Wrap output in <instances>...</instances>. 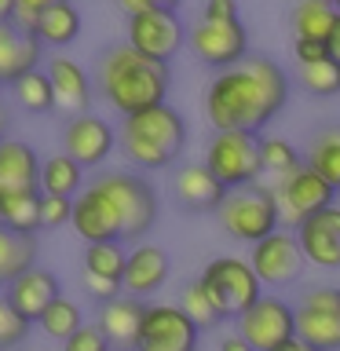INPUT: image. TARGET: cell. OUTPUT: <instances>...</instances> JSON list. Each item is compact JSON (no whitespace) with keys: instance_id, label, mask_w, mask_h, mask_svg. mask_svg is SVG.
<instances>
[{"instance_id":"cell-1","label":"cell","mask_w":340,"mask_h":351,"mask_svg":"<svg viewBox=\"0 0 340 351\" xmlns=\"http://www.w3.org/2000/svg\"><path fill=\"white\" fill-rule=\"evenodd\" d=\"M289 99V77L278 62L249 55L245 62L219 70L205 88V117L216 132H256Z\"/></svg>"},{"instance_id":"cell-2","label":"cell","mask_w":340,"mask_h":351,"mask_svg":"<svg viewBox=\"0 0 340 351\" xmlns=\"http://www.w3.org/2000/svg\"><path fill=\"white\" fill-rule=\"evenodd\" d=\"M172 73L169 62L147 59L143 51H136L132 44H114L99 55L95 66V88L121 117L139 114V110L161 106L169 95Z\"/></svg>"},{"instance_id":"cell-3","label":"cell","mask_w":340,"mask_h":351,"mask_svg":"<svg viewBox=\"0 0 340 351\" xmlns=\"http://www.w3.org/2000/svg\"><path fill=\"white\" fill-rule=\"evenodd\" d=\"M117 147L128 158V165H136L143 172L169 169L186 147V121L169 103L128 114V117H121Z\"/></svg>"},{"instance_id":"cell-4","label":"cell","mask_w":340,"mask_h":351,"mask_svg":"<svg viewBox=\"0 0 340 351\" xmlns=\"http://www.w3.org/2000/svg\"><path fill=\"white\" fill-rule=\"evenodd\" d=\"M92 186L114 208L121 241H143V234L158 223V191L150 180L136 172H103L92 180Z\"/></svg>"},{"instance_id":"cell-5","label":"cell","mask_w":340,"mask_h":351,"mask_svg":"<svg viewBox=\"0 0 340 351\" xmlns=\"http://www.w3.org/2000/svg\"><path fill=\"white\" fill-rule=\"evenodd\" d=\"M219 227L230 238L256 245L267 234L278 230V205H274V191H263L260 183L241 186V191H227L223 205H219Z\"/></svg>"},{"instance_id":"cell-6","label":"cell","mask_w":340,"mask_h":351,"mask_svg":"<svg viewBox=\"0 0 340 351\" xmlns=\"http://www.w3.org/2000/svg\"><path fill=\"white\" fill-rule=\"evenodd\" d=\"M197 282L205 285V293L212 296V304L219 307L223 318H238L241 311H249V307L263 296V285L256 278V271H252L249 260H241V256L208 260Z\"/></svg>"},{"instance_id":"cell-7","label":"cell","mask_w":340,"mask_h":351,"mask_svg":"<svg viewBox=\"0 0 340 351\" xmlns=\"http://www.w3.org/2000/svg\"><path fill=\"white\" fill-rule=\"evenodd\" d=\"M205 169L216 176L227 191L252 186L263 176L260 139L252 132H216L205 147Z\"/></svg>"},{"instance_id":"cell-8","label":"cell","mask_w":340,"mask_h":351,"mask_svg":"<svg viewBox=\"0 0 340 351\" xmlns=\"http://www.w3.org/2000/svg\"><path fill=\"white\" fill-rule=\"evenodd\" d=\"M337 191L318 176L311 165H300L289 176H282L274 186V205H278V223H285L289 230L304 227L311 216H318L322 208L333 205Z\"/></svg>"},{"instance_id":"cell-9","label":"cell","mask_w":340,"mask_h":351,"mask_svg":"<svg viewBox=\"0 0 340 351\" xmlns=\"http://www.w3.org/2000/svg\"><path fill=\"white\" fill-rule=\"evenodd\" d=\"M296 337L315 351H340V289L315 285L296 307Z\"/></svg>"},{"instance_id":"cell-10","label":"cell","mask_w":340,"mask_h":351,"mask_svg":"<svg viewBox=\"0 0 340 351\" xmlns=\"http://www.w3.org/2000/svg\"><path fill=\"white\" fill-rule=\"evenodd\" d=\"M238 337L245 340L252 351H274L278 344L296 337V311L282 296L263 293L249 311L238 315Z\"/></svg>"},{"instance_id":"cell-11","label":"cell","mask_w":340,"mask_h":351,"mask_svg":"<svg viewBox=\"0 0 340 351\" xmlns=\"http://www.w3.org/2000/svg\"><path fill=\"white\" fill-rule=\"evenodd\" d=\"M197 329L180 304H147L136 351H194Z\"/></svg>"},{"instance_id":"cell-12","label":"cell","mask_w":340,"mask_h":351,"mask_svg":"<svg viewBox=\"0 0 340 351\" xmlns=\"http://www.w3.org/2000/svg\"><path fill=\"white\" fill-rule=\"evenodd\" d=\"M183 40H186V29H183L180 15L169 8H150L143 15L128 19V44L136 51H143L147 59H158V62L175 59Z\"/></svg>"},{"instance_id":"cell-13","label":"cell","mask_w":340,"mask_h":351,"mask_svg":"<svg viewBox=\"0 0 340 351\" xmlns=\"http://www.w3.org/2000/svg\"><path fill=\"white\" fill-rule=\"evenodd\" d=\"M304 249L300 241H296V234H289V230H274V234H267L263 241H256L249 252V267L256 271L260 285H289L300 278L304 271Z\"/></svg>"},{"instance_id":"cell-14","label":"cell","mask_w":340,"mask_h":351,"mask_svg":"<svg viewBox=\"0 0 340 351\" xmlns=\"http://www.w3.org/2000/svg\"><path fill=\"white\" fill-rule=\"evenodd\" d=\"M191 51L212 70H230V66L245 62L249 55V33L238 22H197L191 29Z\"/></svg>"},{"instance_id":"cell-15","label":"cell","mask_w":340,"mask_h":351,"mask_svg":"<svg viewBox=\"0 0 340 351\" xmlns=\"http://www.w3.org/2000/svg\"><path fill=\"white\" fill-rule=\"evenodd\" d=\"M117 147V132L110 121L95 117V114H77L66 121L62 128V154H70V158L81 165V169H99L110 154Z\"/></svg>"},{"instance_id":"cell-16","label":"cell","mask_w":340,"mask_h":351,"mask_svg":"<svg viewBox=\"0 0 340 351\" xmlns=\"http://www.w3.org/2000/svg\"><path fill=\"white\" fill-rule=\"evenodd\" d=\"M59 296H62V282H59V274L48 271V267H29L26 274H19L15 282L4 285V300L33 326H37V318L48 311V304L59 300Z\"/></svg>"},{"instance_id":"cell-17","label":"cell","mask_w":340,"mask_h":351,"mask_svg":"<svg viewBox=\"0 0 340 351\" xmlns=\"http://www.w3.org/2000/svg\"><path fill=\"white\" fill-rule=\"evenodd\" d=\"M172 197L183 213H219L227 186L202 165H180L172 176Z\"/></svg>"},{"instance_id":"cell-18","label":"cell","mask_w":340,"mask_h":351,"mask_svg":"<svg viewBox=\"0 0 340 351\" xmlns=\"http://www.w3.org/2000/svg\"><path fill=\"white\" fill-rule=\"evenodd\" d=\"M70 227L77 230V238H81L84 245H99V241H121V227H117L114 208L106 205V197L99 194L92 183H88L84 191L73 197Z\"/></svg>"},{"instance_id":"cell-19","label":"cell","mask_w":340,"mask_h":351,"mask_svg":"<svg viewBox=\"0 0 340 351\" xmlns=\"http://www.w3.org/2000/svg\"><path fill=\"white\" fill-rule=\"evenodd\" d=\"M293 234H296V241H300L307 263L340 267V205L322 208V213L311 216L304 227H296Z\"/></svg>"},{"instance_id":"cell-20","label":"cell","mask_w":340,"mask_h":351,"mask_svg":"<svg viewBox=\"0 0 340 351\" xmlns=\"http://www.w3.org/2000/svg\"><path fill=\"white\" fill-rule=\"evenodd\" d=\"M165 278H169V252L161 245H150V241H136L128 249V263H125V278H121V289L125 296H143L158 293Z\"/></svg>"},{"instance_id":"cell-21","label":"cell","mask_w":340,"mask_h":351,"mask_svg":"<svg viewBox=\"0 0 340 351\" xmlns=\"http://www.w3.org/2000/svg\"><path fill=\"white\" fill-rule=\"evenodd\" d=\"M143 315H147V304L136 300V296H125V293H121L117 300L99 304L95 326L106 333V340H110V348H114V351H136V348H139Z\"/></svg>"},{"instance_id":"cell-22","label":"cell","mask_w":340,"mask_h":351,"mask_svg":"<svg viewBox=\"0 0 340 351\" xmlns=\"http://www.w3.org/2000/svg\"><path fill=\"white\" fill-rule=\"evenodd\" d=\"M44 44L15 22H0V84H15L22 73L40 70Z\"/></svg>"},{"instance_id":"cell-23","label":"cell","mask_w":340,"mask_h":351,"mask_svg":"<svg viewBox=\"0 0 340 351\" xmlns=\"http://www.w3.org/2000/svg\"><path fill=\"white\" fill-rule=\"evenodd\" d=\"M44 73L51 77V88H55V110H66L70 117L88 114V103H92V81H88L81 62L66 59V55H55V59L44 62Z\"/></svg>"},{"instance_id":"cell-24","label":"cell","mask_w":340,"mask_h":351,"mask_svg":"<svg viewBox=\"0 0 340 351\" xmlns=\"http://www.w3.org/2000/svg\"><path fill=\"white\" fill-rule=\"evenodd\" d=\"M40 154L22 139L0 143V191H40Z\"/></svg>"},{"instance_id":"cell-25","label":"cell","mask_w":340,"mask_h":351,"mask_svg":"<svg viewBox=\"0 0 340 351\" xmlns=\"http://www.w3.org/2000/svg\"><path fill=\"white\" fill-rule=\"evenodd\" d=\"M40 194H51V197H73L84 191V169L77 165L70 154H48V158L40 161Z\"/></svg>"},{"instance_id":"cell-26","label":"cell","mask_w":340,"mask_h":351,"mask_svg":"<svg viewBox=\"0 0 340 351\" xmlns=\"http://www.w3.org/2000/svg\"><path fill=\"white\" fill-rule=\"evenodd\" d=\"M33 37L48 48H66L81 37V11H77L70 0H59L55 8H48L44 15L33 22Z\"/></svg>"},{"instance_id":"cell-27","label":"cell","mask_w":340,"mask_h":351,"mask_svg":"<svg viewBox=\"0 0 340 351\" xmlns=\"http://www.w3.org/2000/svg\"><path fill=\"white\" fill-rule=\"evenodd\" d=\"M0 227L19 234L40 230V191H0Z\"/></svg>"},{"instance_id":"cell-28","label":"cell","mask_w":340,"mask_h":351,"mask_svg":"<svg viewBox=\"0 0 340 351\" xmlns=\"http://www.w3.org/2000/svg\"><path fill=\"white\" fill-rule=\"evenodd\" d=\"M37 267V234H19V230L0 227V278L15 282L19 274Z\"/></svg>"},{"instance_id":"cell-29","label":"cell","mask_w":340,"mask_h":351,"mask_svg":"<svg viewBox=\"0 0 340 351\" xmlns=\"http://www.w3.org/2000/svg\"><path fill=\"white\" fill-rule=\"evenodd\" d=\"M304 165H311L333 191H340V125H326L315 132L311 143H307Z\"/></svg>"},{"instance_id":"cell-30","label":"cell","mask_w":340,"mask_h":351,"mask_svg":"<svg viewBox=\"0 0 340 351\" xmlns=\"http://www.w3.org/2000/svg\"><path fill=\"white\" fill-rule=\"evenodd\" d=\"M8 88H11V99H15L26 114H51L55 110V88H51V77L44 73V66L22 73L19 81L8 84Z\"/></svg>"},{"instance_id":"cell-31","label":"cell","mask_w":340,"mask_h":351,"mask_svg":"<svg viewBox=\"0 0 340 351\" xmlns=\"http://www.w3.org/2000/svg\"><path fill=\"white\" fill-rule=\"evenodd\" d=\"M337 8L326 4V0H300L293 8V29L296 40H329V29H333Z\"/></svg>"},{"instance_id":"cell-32","label":"cell","mask_w":340,"mask_h":351,"mask_svg":"<svg viewBox=\"0 0 340 351\" xmlns=\"http://www.w3.org/2000/svg\"><path fill=\"white\" fill-rule=\"evenodd\" d=\"M37 326H40V333L48 337V340H70L77 329L84 326V315H81V304L70 300V296H59V300H51L48 304V311H44L37 318Z\"/></svg>"},{"instance_id":"cell-33","label":"cell","mask_w":340,"mask_h":351,"mask_svg":"<svg viewBox=\"0 0 340 351\" xmlns=\"http://www.w3.org/2000/svg\"><path fill=\"white\" fill-rule=\"evenodd\" d=\"M125 263H128L125 241H99V245L84 249V271L99 274V278L121 282V278H125Z\"/></svg>"},{"instance_id":"cell-34","label":"cell","mask_w":340,"mask_h":351,"mask_svg":"<svg viewBox=\"0 0 340 351\" xmlns=\"http://www.w3.org/2000/svg\"><path fill=\"white\" fill-rule=\"evenodd\" d=\"M296 77H300V88L311 92L318 99H329V95H340V62L329 55L322 62H307V66H296Z\"/></svg>"},{"instance_id":"cell-35","label":"cell","mask_w":340,"mask_h":351,"mask_svg":"<svg viewBox=\"0 0 340 351\" xmlns=\"http://www.w3.org/2000/svg\"><path fill=\"white\" fill-rule=\"evenodd\" d=\"M180 307L186 311V318L197 326V329H212L223 322V315H219V307L212 304V296L205 293V285L202 282H191V285H183V293H180Z\"/></svg>"},{"instance_id":"cell-36","label":"cell","mask_w":340,"mask_h":351,"mask_svg":"<svg viewBox=\"0 0 340 351\" xmlns=\"http://www.w3.org/2000/svg\"><path fill=\"white\" fill-rule=\"evenodd\" d=\"M260 165H263V172H271V176H289L293 169H300V154H296V147L289 139H278V136H267V139H260Z\"/></svg>"},{"instance_id":"cell-37","label":"cell","mask_w":340,"mask_h":351,"mask_svg":"<svg viewBox=\"0 0 340 351\" xmlns=\"http://www.w3.org/2000/svg\"><path fill=\"white\" fill-rule=\"evenodd\" d=\"M29 326L15 307H11L8 300H0V351H15L22 348V340L29 337Z\"/></svg>"},{"instance_id":"cell-38","label":"cell","mask_w":340,"mask_h":351,"mask_svg":"<svg viewBox=\"0 0 340 351\" xmlns=\"http://www.w3.org/2000/svg\"><path fill=\"white\" fill-rule=\"evenodd\" d=\"M70 216H73V202H70V197L40 194V230H59L62 223H70Z\"/></svg>"},{"instance_id":"cell-39","label":"cell","mask_w":340,"mask_h":351,"mask_svg":"<svg viewBox=\"0 0 340 351\" xmlns=\"http://www.w3.org/2000/svg\"><path fill=\"white\" fill-rule=\"evenodd\" d=\"M62 351H114V348H110L106 333L95 322H84L70 340H62Z\"/></svg>"},{"instance_id":"cell-40","label":"cell","mask_w":340,"mask_h":351,"mask_svg":"<svg viewBox=\"0 0 340 351\" xmlns=\"http://www.w3.org/2000/svg\"><path fill=\"white\" fill-rule=\"evenodd\" d=\"M15 4H19V11H15V26L26 29V33H33V22H37L48 8L59 4V0H15Z\"/></svg>"},{"instance_id":"cell-41","label":"cell","mask_w":340,"mask_h":351,"mask_svg":"<svg viewBox=\"0 0 340 351\" xmlns=\"http://www.w3.org/2000/svg\"><path fill=\"white\" fill-rule=\"evenodd\" d=\"M81 285H84V289L95 296L99 304H106V300H117V296L125 293V289H121V282L99 278V274H88V271H81Z\"/></svg>"},{"instance_id":"cell-42","label":"cell","mask_w":340,"mask_h":351,"mask_svg":"<svg viewBox=\"0 0 340 351\" xmlns=\"http://www.w3.org/2000/svg\"><path fill=\"white\" fill-rule=\"evenodd\" d=\"M293 55H296V62L300 66H307V62H322V59H329V44H322V40H293Z\"/></svg>"},{"instance_id":"cell-43","label":"cell","mask_w":340,"mask_h":351,"mask_svg":"<svg viewBox=\"0 0 340 351\" xmlns=\"http://www.w3.org/2000/svg\"><path fill=\"white\" fill-rule=\"evenodd\" d=\"M205 22H238V0H205Z\"/></svg>"},{"instance_id":"cell-44","label":"cell","mask_w":340,"mask_h":351,"mask_svg":"<svg viewBox=\"0 0 340 351\" xmlns=\"http://www.w3.org/2000/svg\"><path fill=\"white\" fill-rule=\"evenodd\" d=\"M114 4L125 11V19H136V15H143V11H150V8H158L154 0H114Z\"/></svg>"},{"instance_id":"cell-45","label":"cell","mask_w":340,"mask_h":351,"mask_svg":"<svg viewBox=\"0 0 340 351\" xmlns=\"http://www.w3.org/2000/svg\"><path fill=\"white\" fill-rule=\"evenodd\" d=\"M216 351H252L249 344H245V340H241L238 333H230V337H223V340H219V348Z\"/></svg>"},{"instance_id":"cell-46","label":"cell","mask_w":340,"mask_h":351,"mask_svg":"<svg viewBox=\"0 0 340 351\" xmlns=\"http://www.w3.org/2000/svg\"><path fill=\"white\" fill-rule=\"evenodd\" d=\"M329 51H333V55H340V15L333 19V29H329Z\"/></svg>"},{"instance_id":"cell-47","label":"cell","mask_w":340,"mask_h":351,"mask_svg":"<svg viewBox=\"0 0 340 351\" xmlns=\"http://www.w3.org/2000/svg\"><path fill=\"white\" fill-rule=\"evenodd\" d=\"M15 11H19L15 0H0V22H15Z\"/></svg>"},{"instance_id":"cell-48","label":"cell","mask_w":340,"mask_h":351,"mask_svg":"<svg viewBox=\"0 0 340 351\" xmlns=\"http://www.w3.org/2000/svg\"><path fill=\"white\" fill-rule=\"evenodd\" d=\"M274 351H315V348H307L300 337H293V340H285V344H278Z\"/></svg>"},{"instance_id":"cell-49","label":"cell","mask_w":340,"mask_h":351,"mask_svg":"<svg viewBox=\"0 0 340 351\" xmlns=\"http://www.w3.org/2000/svg\"><path fill=\"white\" fill-rule=\"evenodd\" d=\"M154 4H158V8H169V11H175V8L183 4V0H154Z\"/></svg>"},{"instance_id":"cell-50","label":"cell","mask_w":340,"mask_h":351,"mask_svg":"<svg viewBox=\"0 0 340 351\" xmlns=\"http://www.w3.org/2000/svg\"><path fill=\"white\" fill-rule=\"evenodd\" d=\"M0 143H4V117H0Z\"/></svg>"},{"instance_id":"cell-51","label":"cell","mask_w":340,"mask_h":351,"mask_svg":"<svg viewBox=\"0 0 340 351\" xmlns=\"http://www.w3.org/2000/svg\"><path fill=\"white\" fill-rule=\"evenodd\" d=\"M0 300H4V278H0Z\"/></svg>"},{"instance_id":"cell-52","label":"cell","mask_w":340,"mask_h":351,"mask_svg":"<svg viewBox=\"0 0 340 351\" xmlns=\"http://www.w3.org/2000/svg\"><path fill=\"white\" fill-rule=\"evenodd\" d=\"M333 8H337V15H340V0H333Z\"/></svg>"},{"instance_id":"cell-53","label":"cell","mask_w":340,"mask_h":351,"mask_svg":"<svg viewBox=\"0 0 340 351\" xmlns=\"http://www.w3.org/2000/svg\"><path fill=\"white\" fill-rule=\"evenodd\" d=\"M333 59H337V62H340V55H333Z\"/></svg>"},{"instance_id":"cell-54","label":"cell","mask_w":340,"mask_h":351,"mask_svg":"<svg viewBox=\"0 0 340 351\" xmlns=\"http://www.w3.org/2000/svg\"><path fill=\"white\" fill-rule=\"evenodd\" d=\"M326 4H333V0H326Z\"/></svg>"}]
</instances>
